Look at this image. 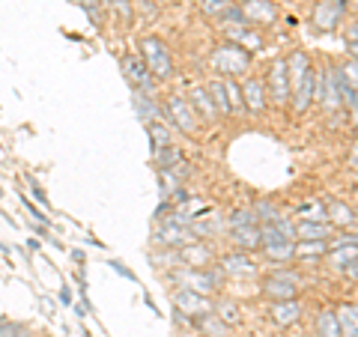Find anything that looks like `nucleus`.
Instances as JSON below:
<instances>
[{"label":"nucleus","mask_w":358,"mask_h":337,"mask_svg":"<svg viewBox=\"0 0 358 337\" xmlns=\"http://www.w3.org/2000/svg\"><path fill=\"white\" fill-rule=\"evenodd\" d=\"M173 280L182 289H192V293H212V289L221 287V272H212V268H182V272H176Z\"/></svg>","instance_id":"obj_3"},{"label":"nucleus","mask_w":358,"mask_h":337,"mask_svg":"<svg viewBox=\"0 0 358 337\" xmlns=\"http://www.w3.org/2000/svg\"><path fill=\"white\" fill-rule=\"evenodd\" d=\"M329 221L338 224V227H355L358 215H355V209H350L346 203H331L329 206Z\"/></svg>","instance_id":"obj_25"},{"label":"nucleus","mask_w":358,"mask_h":337,"mask_svg":"<svg viewBox=\"0 0 358 337\" xmlns=\"http://www.w3.org/2000/svg\"><path fill=\"white\" fill-rule=\"evenodd\" d=\"M182 162V152H179L176 147H164V150H155V164L159 167H173Z\"/></svg>","instance_id":"obj_31"},{"label":"nucleus","mask_w":358,"mask_h":337,"mask_svg":"<svg viewBox=\"0 0 358 337\" xmlns=\"http://www.w3.org/2000/svg\"><path fill=\"white\" fill-rule=\"evenodd\" d=\"M296 239L299 242H326L329 239V221H299Z\"/></svg>","instance_id":"obj_15"},{"label":"nucleus","mask_w":358,"mask_h":337,"mask_svg":"<svg viewBox=\"0 0 358 337\" xmlns=\"http://www.w3.org/2000/svg\"><path fill=\"white\" fill-rule=\"evenodd\" d=\"M162 114H164V120H171L179 131H185V134L197 131V114L192 110V105H188V99H182V96H171V99H167L164 108H162Z\"/></svg>","instance_id":"obj_4"},{"label":"nucleus","mask_w":358,"mask_h":337,"mask_svg":"<svg viewBox=\"0 0 358 337\" xmlns=\"http://www.w3.org/2000/svg\"><path fill=\"white\" fill-rule=\"evenodd\" d=\"M200 329H206L212 337H224L227 334V322H218L212 320V313H206V317H200Z\"/></svg>","instance_id":"obj_33"},{"label":"nucleus","mask_w":358,"mask_h":337,"mask_svg":"<svg viewBox=\"0 0 358 337\" xmlns=\"http://www.w3.org/2000/svg\"><path fill=\"white\" fill-rule=\"evenodd\" d=\"M0 337H30V334H27V329H24V325L0 320Z\"/></svg>","instance_id":"obj_35"},{"label":"nucleus","mask_w":358,"mask_h":337,"mask_svg":"<svg viewBox=\"0 0 358 337\" xmlns=\"http://www.w3.org/2000/svg\"><path fill=\"white\" fill-rule=\"evenodd\" d=\"M218 317H221V322H239V313H236V305L233 301H224V305L218 308Z\"/></svg>","instance_id":"obj_37"},{"label":"nucleus","mask_w":358,"mask_h":337,"mask_svg":"<svg viewBox=\"0 0 358 337\" xmlns=\"http://www.w3.org/2000/svg\"><path fill=\"white\" fill-rule=\"evenodd\" d=\"M233 36H236L239 42H242V48H251V51H257L263 45V39L257 36V33H251V30H245V27H233Z\"/></svg>","instance_id":"obj_32"},{"label":"nucleus","mask_w":358,"mask_h":337,"mask_svg":"<svg viewBox=\"0 0 358 337\" xmlns=\"http://www.w3.org/2000/svg\"><path fill=\"white\" fill-rule=\"evenodd\" d=\"M239 3H245V0H239Z\"/></svg>","instance_id":"obj_47"},{"label":"nucleus","mask_w":358,"mask_h":337,"mask_svg":"<svg viewBox=\"0 0 358 337\" xmlns=\"http://www.w3.org/2000/svg\"><path fill=\"white\" fill-rule=\"evenodd\" d=\"M78 3H81L87 13H90V18L93 21H99V0H78Z\"/></svg>","instance_id":"obj_39"},{"label":"nucleus","mask_w":358,"mask_h":337,"mask_svg":"<svg viewBox=\"0 0 358 337\" xmlns=\"http://www.w3.org/2000/svg\"><path fill=\"white\" fill-rule=\"evenodd\" d=\"M24 206H27V209L33 212V215H36V221H39V224H48V218H45V215H42V212H39L36 206H33V203H30V200H24Z\"/></svg>","instance_id":"obj_42"},{"label":"nucleus","mask_w":358,"mask_h":337,"mask_svg":"<svg viewBox=\"0 0 358 337\" xmlns=\"http://www.w3.org/2000/svg\"><path fill=\"white\" fill-rule=\"evenodd\" d=\"M30 191H33V197H36L39 203H48V197H45V191L39 188V182H36V179H30Z\"/></svg>","instance_id":"obj_41"},{"label":"nucleus","mask_w":358,"mask_h":337,"mask_svg":"<svg viewBox=\"0 0 358 337\" xmlns=\"http://www.w3.org/2000/svg\"><path fill=\"white\" fill-rule=\"evenodd\" d=\"M110 6L117 9V15L122 21H131V3H129V0H110Z\"/></svg>","instance_id":"obj_38"},{"label":"nucleus","mask_w":358,"mask_h":337,"mask_svg":"<svg viewBox=\"0 0 358 337\" xmlns=\"http://www.w3.org/2000/svg\"><path fill=\"white\" fill-rule=\"evenodd\" d=\"M334 317L341 325V337H358V305H341Z\"/></svg>","instance_id":"obj_20"},{"label":"nucleus","mask_w":358,"mask_h":337,"mask_svg":"<svg viewBox=\"0 0 358 337\" xmlns=\"http://www.w3.org/2000/svg\"><path fill=\"white\" fill-rule=\"evenodd\" d=\"M263 251L268 260L275 263H289L296 257V242L293 239H284V242H272V245H263Z\"/></svg>","instance_id":"obj_23"},{"label":"nucleus","mask_w":358,"mask_h":337,"mask_svg":"<svg viewBox=\"0 0 358 337\" xmlns=\"http://www.w3.org/2000/svg\"><path fill=\"white\" fill-rule=\"evenodd\" d=\"M141 51H143V63H147L152 78H171L173 75V57H171V51H167V45L162 39H152V36L143 39Z\"/></svg>","instance_id":"obj_2"},{"label":"nucleus","mask_w":358,"mask_h":337,"mask_svg":"<svg viewBox=\"0 0 358 337\" xmlns=\"http://www.w3.org/2000/svg\"><path fill=\"white\" fill-rule=\"evenodd\" d=\"M188 242H197V236L192 233L188 224L167 221V224H162V227H159V233H155V245H162V248H171V251H179Z\"/></svg>","instance_id":"obj_6"},{"label":"nucleus","mask_w":358,"mask_h":337,"mask_svg":"<svg viewBox=\"0 0 358 337\" xmlns=\"http://www.w3.org/2000/svg\"><path fill=\"white\" fill-rule=\"evenodd\" d=\"M331 266L341 268V272H346L355 260H358V245H341V248H331Z\"/></svg>","instance_id":"obj_24"},{"label":"nucleus","mask_w":358,"mask_h":337,"mask_svg":"<svg viewBox=\"0 0 358 337\" xmlns=\"http://www.w3.org/2000/svg\"><path fill=\"white\" fill-rule=\"evenodd\" d=\"M233 242H236L242 251H257V248H263L260 224H248V227H233Z\"/></svg>","instance_id":"obj_16"},{"label":"nucleus","mask_w":358,"mask_h":337,"mask_svg":"<svg viewBox=\"0 0 358 337\" xmlns=\"http://www.w3.org/2000/svg\"><path fill=\"white\" fill-rule=\"evenodd\" d=\"M122 72H126V81L131 84V89H141V93L152 96L155 93V78L147 69V63L138 57H122Z\"/></svg>","instance_id":"obj_7"},{"label":"nucleus","mask_w":358,"mask_h":337,"mask_svg":"<svg viewBox=\"0 0 358 337\" xmlns=\"http://www.w3.org/2000/svg\"><path fill=\"white\" fill-rule=\"evenodd\" d=\"M209 96L215 102L218 114H233V102H230V89H227V81H215L209 87Z\"/></svg>","instance_id":"obj_26"},{"label":"nucleus","mask_w":358,"mask_h":337,"mask_svg":"<svg viewBox=\"0 0 358 337\" xmlns=\"http://www.w3.org/2000/svg\"><path fill=\"white\" fill-rule=\"evenodd\" d=\"M212 66H215L218 72H227L230 78H239V75L248 72L251 54H248V48H242V45L227 42V45H221V48L212 54Z\"/></svg>","instance_id":"obj_1"},{"label":"nucleus","mask_w":358,"mask_h":337,"mask_svg":"<svg viewBox=\"0 0 358 337\" xmlns=\"http://www.w3.org/2000/svg\"><path fill=\"white\" fill-rule=\"evenodd\" d=\"M227 89H230V102H233V110H236V108L242 105V99H239V96H242V89H239L236 84H233V81H227Z\"/></svg>","instance_id":"obj_40"},{"label":"nucleus","mask_w":358,"mask_h":337,"mask_svg":"<svg viewBox=\"0 0 358 337\" xmlns=\"http://www.w3.org/2000/svg\"><path fill=\"white\" fill-rule=\"evenodd\" d=\"M313 81H317V69L310 66V69H308L305 75H301L293 87H289V89H293L289 96H293V108H296V114H305V110L310 108V102H313Z\"/></svg>","instance_id":"obj_11"},{"label":"nucleus","mask_w":358,"mask_h":337,"mask_svg":"<svg viewBox=\"0 0 358 337\" xmlns=\"http://www.w3.org/2000/svg\"><path fill=\"white\" fill-rule=\"evenodd\" d=\"M221 268L227 275H236V278H248L257 272V263L251 260V257H245V254H233V257H224V263Z\"/></svg>","instance_id":"obj_19"},{"label":"nucleus","mask_w":358,"mask_h":337,"mask_svg":"<svg viewBox=\"0 0 358 337\" xmlns=\"http://www.w3.org/2000/svg\"><path fill=\"white\" fill-rule=\"evenodd\" d=\"M350 54H352V60L358 63V42H350Z\"/></svg>","instance_id":"obj_46"},{"label":"nucleus","mask_w":358,"mask_h":337,"mask_svg":"<svg viewBox=\"0 0 358 337\" xmlns=\"http://www.w3.org/2000/svg\"><path fill=\"white\" fill-rule=\"evenodd\" d=\"M110 266H114V268H117V272H120V275H126L129 280H134V275L129 272V268H122V263H117V260H114V263H110Z\"/></svg>","instance_id":"obj_43"},{"label":"nucleus","mask_w":358,"mask_h":337,"mask_svg":"<svg viewBox=\"0 0 358 337\" xmlns=\"http://www.w3.org/2000/svg\"><path fill=\"white\" fill-rule=\"evenodd\" d=\"M200 3H203L206 15H224L233 6V0H200Z\"/></svg>","instance_id":"obj_34"},{"label":"nucleus","mask_w":358,"mask_h":337,"mask_svg":"<svg viewBox=\"0 0 358 337\" xmlns=\"http://www.w3.org/2000/svg\"><path fill=\"white\" fill-rule=\"evenodd\" d=\"M299 215L301 221H329V206H322V203H305L299 209Z\"/></svg>","instance_id":"obj_30"},{"label":"nucleus","mask_w":358,"mask_h":337,"mask_svg":"<svg viewBox=\"0 0 358 337\" xmlns=\"http://www.w3.org/2000/svg\"><path fill=\"white\" fill-rule=\"evenodd\" d=\"M322 254H326V242H299L296 245L299 260H320Z\"/></svg>","instance_id":"obj_29"},{"label":"nucleus","mask_w":358,"mask_h":337,"mask_svg":"<svg viewBox=\"0 0 358 337\" xmlns=\"http://www.w3.org/2000/svg\"><path fill=\"white\" fill-rule=\"evenodd\" d=\"M331 78H334V87H338V96H341V105L346 108H358V89L346 81L343 69H331Z\"/></svg>","instance_id":"obj_22"},{"label":"nucleus","mask_w":358,"mask_h":337,"mask_svg":"<svg viewBox=\"0 0 358 337\" xmlns=\"http://www.w3.org/2000/svg\"><path fill=\"white\" fill-rule=\"evenodd\" d=\"M301 289V278L296 272H275L263 280V293L275 301H284V299H296V293Z\"/></svg>","instance_id":"obj_5"},{"label":"nucleus","mask_w":358,"mask_h":337,"mask_svg":"<svg viewBox=\"0 0 358 337\" xmlns=\"http://www.w3.org/2000/svg\"><path fill=\"white\" fill-rule=\"evenodd\" d=\"M317 329H320V337H341V325H338V317H334V310H320Z\"/></svg>","instance_id":"obj_27"},{"label":"nucleus","mask_w":358,"mask_h":337,"mask_svg":"<svg viewBox=\"0 0 358 337\" xmlns=\"http://www.w3.org/2000/svg\"><path fill=\"white\" fill-rule=\"evenodd\" d=\"M268 99H275V105H287L289 102V72L284 60H275L268 69Z\"/></svg>","instance_id":"obj_8"},{"label":"nucleus","mask_w":358,"mask_h":337,"mask_svg":"<svg viewBox=\"0 0 358 337\" xmlns=\"http://www.w3.org/2000/svg\"><path fill=\"white\" fill-rule=\"evenodd\" d=\"M188 105H192L194 114H200L203 120H218V108H215V102H212L209 89H203V87L194 89L192 99H188Z\"/></svg>","instance_id":"obj_18"},{"label":"nucleus","mask_w":358,"mask_h":337,"mask_svg":"<svg viewBox=\"0 0 358 337\" xmlns=\"http://www.w3.org/2000/svg\"><path fill=\"white\" fill-rule=\"evenodd\" d=\"M131 102H134V110H138V117L147 122H159L164 114H162V108L155 105V96H147V93H141V89H131Z\"/></svg>","instance_id":"obj_14"},{"label":"nucleus","mask_w":358,"mask_h":337,"mask_svg":"<svg viewBox=\"0 0 358 337\" xmlns=\"http://www.w3.org/2000/svg\"><path fill=\"white\" fill-rule=\"evenodd\" d=\"M242 13L248 18V24H272L278 18V9H275L272 0H245Z\"/></svg>","instance_id":"obj_12"},{"label":"nucleus","mask_w":358,"mask_h":337,"mask_svg":"<svg viewBox=\"0 0 358 337\" xmlns=\"http://www.w3.org/2000/svg\"><path fill=\"white\" fill-rule=\"evenodd\" d=\"M242 96H245V105H248L254 114H260V110L266 108V87L257 81V78L242 84Z\"/></svg>","instance_id":"obj_21"},{"label":"nucleus","mask_w":358,"mask_h":337,"mask_svg":"<svg viewBox=\"0 0 358 337\" xmlns=\"http://www.w3.org/2000/svg\"><path fill=\"white\" fill-rule=\"evenodd\" d=\"M299 317H301V301H296V299H284V301H275L272 305V320L278 325H293V322H299Z\"/></svg>","instance_id":"obj_17"},{"label":"nucleus","mask_w":358,"mask_h":337,"mask_svg":"<svg viewBox=\"0 0 358 337\" xmlns=\"http://www.w3.org/2000/svg\"><path fill=\"white\" fill-rule=\"evenodd\" d=\"M176 254H179V263H182L185 268H206L212 263V251L200 242H188Z\"/></svg>","instance_id":"obj_13"},{"label":"nucleus","mask_w":358,"mask_h":337,"mask_svg":"<svg viewBox=\"0 0 358 337\" xmlns=\"http://www.w3.org/2000/svg\"><path fill=\"white\" fill-rule=\"evenodd\" d=\"M248 224H257V212L251 209H242V212H236V215L230 218V227H248Z\"/></svg>","instance_id":"obj_36"},{"label":"nucleus","mask_w":358,"mask_h":337,"mask_svg":"<svg viewBox=\"0 0 358 337\" xmlns=\"http://www.w3.org/2000/svg\"><path fill=\"white\" fill-rule=\"evenodd\" d=\"M346 39H350V42H358V24H355L350 33H346Z\"/></svg>","instance_id":"obj_45"},{"label":"nucleus","mask_w":358,"mask_h":337,"mask_svg":"<svg viewBox=\"0 0 358 337\" xmlns=\"http://www.w3.org/2000/svg\"><path fill=\"white\" fill-rule=\"evenodd\" d=\"M343 13H346V0H322V3L313 9V24L329 33L343 21Z\"/></svg>","instance_id":"obj_10"},{"label":"nucleus","mask_w":358,"mask_h":337,"mask_svg":"<svg viewBox=\"0 0 358 337\" xmlns=\"http://www.w3.org/2000/svg\"><path fill=\"white\" fill-rule=\"evenodd\" d=\"M147 131H150V138H152V147H155V150L173 147V134H171V129H167V126H162V122H150Z\"/></svg>","instance_id":"obj_28"},{"label":"nucleus","mask_w":358,"mask_h":337,"mask_svg":"<svg viewBox=\"0 0 358 337\" xmlns=\"http://www.w3.org/2000/svg\"><path fill=\"white\" fill-rule=\"evenodd\" d=\"M0 194H3V191H0Z\"/></svg>","instance_id":"obj_48"},{"label":"nucleus","mask_w":358,"mask_h":337,"mask_svg":"<svg viewBox=\"0 0 358 337\" xmlns=\"http://www.w3.org/2000/svg\"><path fill=\"white\" fill-rule=\"evenodd\" d=\"M350 162H352V167H358V143H355L352 152H350Z\"/></svg>","instance_id":"obj_44"},{"label":"nucleus","mask_w":358,"mask_h":337,"mask_svg":"<svg viewBox=\"0 0 358 337\" xmlns=\"http://www.w3.org/2000/svg\"><path fill=\"white\" fill-rule=\"evenodd\" d=\"M173 305L185 313V317H206V313H215L212 301L203 293H192V289H179L173 293Z\"/></svg>","instance_id":"obj_9"}]
</instances>
